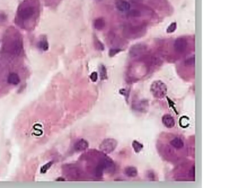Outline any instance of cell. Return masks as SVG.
<instances>
[{"label":"cell","instance_id":"cell-8","mask_svg":"<svg viewBox=\"0 0 250 188\" xmlns=\"http://www.w3.org/2000/svg\"><path fill=\"white\" fill-rule=\"evenodd\" d=\"M89 147V143L86 140L81 139L77 141L74 145V149L77 152H82Z\"/></svg>","mask_w":250,"mask_h":188},{"label":"cell","instance_id":"cell-11","mask_svg":"<svg viewBox=\"0 0 250 188\" xmlns=\"http://www.w3.org/2000/svg\"><path fill=\"white\" fill-rule=\"evenodd\" d=\"M94 27L96 30H101L105 27V21L102 18H98L94 21Z\"/></svg>","mask_w":250,"mask_h":188},{"label":"cell","instance_id":"cell-16","mask_svg":"<svg viewBox=\"0 0 250 188\" xmlns=\"http://www.w3.org/2000/svg\"><path fill=\"white\" fill-rule=\"evenodd\" d=\"M40 48L44 51H47L49 49V44L46 41H42L39 43Z\"/></svg>","mask_w":250,"mask_h":188},{"label":"cell","instance_id":"cell-10","mask_svg":"<svg viewBox=\"0 0 250 188\" xmlns=\"http://www.w3.org/2000/svg\"><path fill=\"white\" fill-rule=\"evenodd\" d=\"M7 81L10 84L17 85L20 82V79L17 74L12 73L8 76Z\"/></svg>","mask_w":250,"mask_h":188},{"label":"cell","instance_id":"cell-19","mask_svg":"<svg viewBox=\"0 0 250 188\" xmlns=\"http://www.w3.org/2000/svg\"><path fill=\"white\" fill-rule=\"evenodd\" d=\"M95 45L96 49H98L99 50L103 51L104 50V46L103 45V44L101 43L99 40H98L97 39H95V42H94Z\"/></svg>","mask_w":250,"mask_h":188},{"label":"cell","instance_id":"cell-2","mask_svg":"<svg viewBox=\"0 0 250 188\" xmlns=\"http://www.w3.org/2000/svg\"><path fill=\"white\" fill-rule=\"evenodd\" d=\"M117 145L116 140L114 139L109 138L103 141L100 145L99 149L104 153H110L115 149Z\"/></svg>","mask_w":250,"mask_h":188},{"label":"cell","instance_id":"cell-12","mask_svg":"<svg viewBox=\"0 0 250 188\" xmlns=\"http://www.w3.org/2000/svg\"><path fill=\"white\" fill-rule=\"evenodd\" d=\"M125 173L129 177H134L137 176V169L133 166H128L125 169Z\"/></svg>","mask_w":250,"mask_h":188},{"label":"cell","instance_id":"cell-14","mask_svg":"<svg viewBox=\"0 0 250 188\" xmlns=\"http://www.w3.org/2000/svg\"><path fill=\"white\" fill-rule=\"evenodd\" d=\"M100 74L101 80H105L107 78L106 69L104 65H102L100 67Z\"/></svg>","mask_w":250,"mask_h":188},{"label":"cell","instance_id":"cell-15","mask_svg":"<svg viewBox=\"0 0 250 188\" xmlns=\"http://www.w3.org/2000/svg\"><path fill=\"white\" fill-rule=\"evenodd\" d=\"M128 15L132 17H138L141 16V13L138 10H132L128 12Z\"/></svg>","mask_w":250,"mask_h":188},{"label":"cell","instance_id":"cell-22","mask_svg":"<svg viewBox=\"0 0 250 188\" xmlns=\"http://www.w3.org/2000/svg\"><path fill=\"white\" fill-rule=\"evenodd\" d=\"M90 78L92 81H93V82H95V81H97V79H98V75H97V73L95 72H93L90 76Z\"/></svg>","mask_w":250,"mask_h":188},{"label":"cell","instance_id":"cell-17","mask_svg":"<svg viewBox=\"0 0 250 188\" xmlns=\"http://www.w3.org/2000/svg\"><path fill=\"white\" fill-rule=\"evenodd\" d=\"M52 164H53L52 162H50L47 164H45L41 169V172L42 173H46V172H47V170L50 169V167L51 166Z\"/></svg>","mask_w":250,"mask_h":188},{"label":"cell","instance_id":"cell-6","mask_svg":"<svg viewBox=\"0 0 250 188\" xmlns=\"http://www.w3.org/2000/svg\"><path fill=\"white\" fill-rule=\"evenodd\" d=\"M34 13V9L32 7H27L21 10L19 12V17L24 20H26L31 18Z\"/></svg>","mask_w":250,"mask_h":188},{"label":"cell","instance_id":"cell-7","mask_svg":"<svg viewBox=\"0 0 250 188\" xmlns=\"http://www.w3.org/2000/svg\"><path fill=\"white\" fill-rule=\"evenodd\" d=\"M115 6L118 10L122 12L129 11L131 7L129 3L126 0H116Z\"/></svg>","mask_w":250,"mask_h":188},{"label":"cell","instance_id":"cell-20","mask_svg":"<svg viewBox=\"0 0 250 188\" xmlns=\"http://www.w3.org/2000/svg\"><path fill=\"white\" fill-rule=\"evenodd\" d=\"M120 51H121L119 49H111L109 51V56L110 57H112L114 56L115 54H117L118 53H119Z\"/></svg>","mask_w":250,"mask_h":188},{"label":"cell","instance_id":"cell-23","mask_svg":"<svg viewBox=\"0 0 250 188\" xmlns=\"http://www.w3.org/2000/svg\"><path fill=\"white\" fill-rule=\"evenodd\" d=\"M133 3H140L143 0H131Z\"/></svg>","mask_w":250,"mask_h":188},{"label":"cell","instance_id":"cell-4","mask_svg":"<svg viewBox=\"0 0 250 188\" xmlns=\"http://www.w3.org/2000/svg\"><path fill=\"white\" fill-rule=\"evenodd\" d=\"M169 143L172 147V149H175L176 150L182 149L184 146V142L183 140L179 137H171Z\"/></svg>","mask_w":250,"mask_h":188},{"label":"cell","instance_id":"cell-13","mask_svg":"<svg viewBox=\"0 0 250 188\" xmlns=\"http://www.w3.org/2000/svg\"><path fill=\"white\" fill-rule=\"evenodd\" d=\"M132 147H133L134 150L135 152H136V153H138L139 152L142 150V149L143 148V146L142 144L140 143L137 142V141H134L132 143Z\"/></svg>","mask_w":250,"mask_h":188},{"label":"cell","instance_id":"cell-18","mask_svg":"<svg viewBox=\"0 0 250 188\" xmlns=\"http://www.w3.org/2000/svg\"><path fill=\"white\" fill-rule=\"evenodd\" d=\"M177 27L176 23H172L169 26L167 30V33H172L175 30Z\"/></svg>","mask_w":250,"mask_h":188},{"label":"cell","instance_id":"cell-9","mask_svg":"<svg viewBox=\"0 0 250 188\" xmlns=\"http://www.w3.org/2000/svg\"><path fill=\"white\" fill-rule=\"evenodd\" d=\"M162 122L166 127L171 129L174 127L175 125V122L174 118L171 115H165L162 118Z\"/></svg>","mask_w":250,"mask_h":188},{"label":"cell","instance_id":"cell-21","mask_svg":"<svg viewBox=\"0 0 250 188\" xmlns=\"http://www.w3.org/2000/svg\"><path fill=\"white\" fill-rule=\"evenodd\" d=\"M195 62V56H193V57H191L187 59L185 63L187 65H194Z\"/></svg>","mask_w":250,"mask_h":188},{"label":"cell","instance_id":"cell-3","mask_svg":"<svg viewBox=\"0 0 250 188\" xmlns=\"http://www.w3.org/2000/svg\"><path fill=\"white\" fill-rule=\"evenodd\" d=\"M146 50V47L145 45L138 44L133 45L129 51V55L132 57H136L143 54L145 51Z\"/></svg>","mask_w":250,"mask_h":188},{"label":"cell","instance_id":"cell-1","mask_svg":"<svg viewBox=\"0 0 250 188\" xmlns=\"http://www.w3.org/2000/svg\"><path fill=\"white\" fill-rule=\"evenodd\" d=\"M151 91L155 97L162 98L167 93V86L162 81L158 80L152 83Z\"/></svg>","mask_w":250,"mask_h":188},{"label":"cell","instance_id":"cell-5","mask_svg":"<svg viewBox=\"0 0 250 188\" xmlns=\"http://www.w3.org/2000/svg\"><path fill=\"white\" fill-rule=\"evenodd\" d=\"M187 47V41L183 38H178L174 44L175 51L178 53H183L186 50Z\"/></svg>","mask_w":250,"mask_h":188}]
</instances>
